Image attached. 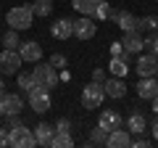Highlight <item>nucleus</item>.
Segmentation results:
<instances>
[{
  "label": "nucleus",
  "instance_id": "nucleus-4",
  "mask_svg": "<svg viewBox=\"0 0 158 148\" xmlns=\"http://www.w3.org/2000/svg\"><path fill=\"white\" fill-rule=\"evenodd\" d=\"M82 106L85 108H100L103 101H106V90H103V82H95L92 80L90 85L82 87V95H79Z\"/></svg>",
  "mask_w": 158,
  "mask_h": 148
},
{
  "label": "nucleus",
  "instance_id": "nucleus-9",
  "mask_svg": "<svg viewBox=\"0 0 158 148\" xmlns=\"http://www.w3.org/2000/svg\"><path fill=\"white\" fill-rule=\"evenodd\" d=\"M98 32V24L92 21V16H79L74 21V37L77 40H92Z\"/></svg>",
  "mask_w": 158,
  "mask_h": 148
},
{
  "label": "nucleus",
  "instance_id": "nucleus-32",
  "mask_svg": "<svg viewBox=\"0 0 158 148\" xmlns=\"http://www.w3.org/2000/svg\"><path fill=\"white\" fill-rule=\"evenodd\" d=\"M132 146H137V148H145V146H150V140H145V137H132Z\"/></svg>",
  "mask_w": 158,
  "mask_h": 148
},
{
  "label": "nucleus",
  "instance_id": "nucleus-28",
  "mask_svg": "<svg viewBox=\"0 0 158 148\" xmlns=\"http://www.w3.org/2000/svg\"><path fill=\"white\" fill-rule=\"evenodd\" d=\"M92 16H95V19H100V21L111 16V8H108V3H106V0H100V3H98V8H95V13H92Z\"/></svg>",
  "mask_w": 158,
  "mask_h": 148
},
{
  "label": "nucleus",
  "instance_id": "nucleus-31",
  "mask_svg": "<svg viewBox=\"0 0 158 148\" xmlns=\"http://www.w3.org/2000/svg\"><path fill=\"white\" fill-rule=\"evenodd\" d=\"M53 127H56V132H69V130H71V124H69V119H58V122H56Z\"/></svg>",
  "mask_w": 158,
  "mask_h": 148
},
{
  "label": "nucleus",
  "instance_id": "nucleus-37",
  "mask_svg": "<svg viewBox=\"0 0 158 148\" xmlns=\"http://www.w3.org/2000/svg\"><path fill=\"white\" fill-rule=\"evenodd\" d=\"M153 111H156V116H158V95L153 98Z\"/></svg>",
  "mask_w": 158,
  "mask_h": 148
},
{
  "label": "nucleus",
  "instance_id": "nucleus-19",
  "mask_svg": "<svg viewBox=\"0 0 158 148\" xmlns=\"http://www.w3.org/2000/svg\"><path fill=\"white\" fill-rule=\"evenodd\" d=\"M145 127H148V122H145V116H142L140 111H135V114L127 119V130L135 132V135H142V132H145Z\"/></svg>",
  "mask_w": 158,
  "mask_h": 148
},
{
  "label": "nucleus",
  "instance_id": "nucleus-36",
  "mask_svg": "<svg viewBox=\"0 0 158 148\" xmlns=\"http://www.w3.org/2000/svg\"><path fill=\"white\" fill-rule=\"evenodd\" d=\"M153 140H156V143H158V119H156V122H153Z\"/></svg>",
  "mask_w": 158,
  "mask_h": 148
},
{
  "label": "nucleus",
  "instance_id": "nucleus-38",
  "mask_svg": "<svg viewBox=\"0 0 158 148\" xmlns=\"http://www.w3.org/2000/svg\"><path fill=\"white\" fill-rule=\"evenodd\" d=\"M6 93V82H3V74H0V95Z\"/></svg>",
  "mask_w": 158,
  "mask_h": 148
},
{
  "label": "nucleus",
  "instance_id": "nucleus-1",
  "mask_svg": "<svg viewBox=\"0 0 158 148\" xmlns=\"http://www.w3.org/2000/svg\"><path fill=\"white\" fill-rule=\"evenodd\" d=\"M8 146H13V148H34L37 146L34 132L29 127H24L21 122H16V116H13V124L8 127Z\"/></svg>",
  "mask_w": 158,
  "mask_h": 148
},
{
  "label": "nucleus",
  "instance_id": "nucleus-20",
  "mask_svg": "<svg viewBox=\"0 0 158 148\" xmlns=\"http://www.w3.org/2000/svg\"><path fill=\"white\" fill-rule=\"evenodd\" d=\"M98 3H100V0H71L74 11H79L82 16H92L95 8H98Z\"/></svg>",
  "mask_w": 158,
  "mask_h": 148
},
{
  "label": "nucleus",
  "instance_id": "nucleus-27",
  "mask_svg": "<svg viewBox=\"0 0 158 148\" xmlns=\"http://www.w3.org/2000/svg\"><path fill=\"white\" fill-rule=\"evenodd\" d=\"M16 80H19V87H21V90H32L34 87V80H32V74H24V72H19L16 74Z\"/></svg>",
  "mask_w": 158,
  "mask_h": 148
},
{
  "label": "nucleus",
  "instance_id": "nucleus-10",
  "mask_svg": "<svg viewBox=\"0 0 158 148\" xmlns=\"http://www.w3.org/2000/svg\"><path fill=\"white\" fill-rule=\"evenodd\" d=\"M113 21H116V27L121 29V32H140V19H137L135 13H129V11L113 13Z\"/></svg>",
  "mask_w": 158,
  "mask_h": 148
},
{
  "label": "nucleus",
  "instance_id": "nucleus-3",
  "mask_svg": "<svg viewBox=\"0 0 158 148\" xmlns=\"http://www.w3.org/2000/svg\"><path fill=\"white\" fill-rule=\"evenodd\" d=\"M32 80H34V85H40V87H45V90H53V87L58 85V72H56V66H53L50 61L48 63H34V69H32Z\"/></svg>",
  "mask_w": 158,
  "mask_h": 148
},
{
  "label": "nucleus",
  "instance_id": "nucleus-17",
  "mask_svg": "<svg viewBox=\"0 0 158 148\" xmlns=\"http://www.w3.org/2000/svg\"><path fill=\"white\" fill-rule=\"evenodd\" d=\"M121 45H124V50H129V53H142V48H145L142 32H124Z\"/></svg>",
  "mask_w": 158,
  "mask_h": 148
},
{
  "label": "nucleus",
  "instance_id": "nucleus-33",
  "mask_svg": "<svg viewBox=\"0 0 158 148\" xmlns=\"http://www.w3.org/2000/svg\"><path fill=\"white\" fill-rule=\"evenodd\" d=\"M111 53L113 56H121V53H124V45H121V42H111Z\"/></svg>",
  "mask_w": 158,
  "mask_h": 148
},
{
  "label": "nucleus",
  "instance_id": "nucleus-26",
  "mask_svg": "<svg viewBox=\"0 0 158 148\" xmlns=\"http://www.w3.org/2000/svg\"><path fill=\"white\" fill-rule=\"evenodd\" d=\"M145 29V32H156L158 29V16H145L140 19V32Z\"/></svg>",
  "mask_w": 158,
  "mask_h": 148
},
{
  "label": "nucleus",
  "instance_id": "nucleus-11",
  "mask_svg": "<svg viewBox=\"0 0 158 148\" xmlns=\"http://www.w3.org/2000/svg\"><path fill=\"white\" fill-rule=\"evenodd\" d=\"M137 95L142 101H153L158 95V80L156 77H140V82H137Z\"/></svg>",
  "mask_w": 158,
  "mask_h": 148
},
{
  "label": "nucleus",
  "instance_id": "nucleus-8",
  "mask_svg": "<svg viewBox=\"0 0 158 148\" xmlns=\"http://www.w3.org/2000/svg\"><path fill=\"white\" fill-rule=\"evenodd\" d=\"M135 72H137V77H156L158 74L156 53H142V56L137 58V63H135Z\"/></svg>",
  "mask_w": 158,
  "mask_h": 148
},
{
  "label": "nucleus",
  "instance_id": "nucleus-35",
  "mask_svg": "<svg viewBox=\"0 0 158 148\" xmlns=\"http://www.w3.org/2000/svg\"><path fill=\"white\" fill-rule=\"evenodd\" d=\"M3 146H8V130L0 127V148H3Z\"/></svg>",
  "mask_w": 158,
  "mask_h": 148
},
{
  "label": "nucleus",
  "instance_id": "nucleus-15",
  "mask_svg": "<svg viewBox=\"0 0 158 148\" xmlns=\"http://www.w3.org/2000/svg\"><path fill=\"white\" fill-rule=\"evenodd\" d=\"M103 90H106V98H124L127 95V85H124V77H111V80L103 85Z\"/></svg>",
  "mask_w": 158,
  "mask_h": 148
},
{
  "label": "nucleus",
  "instance_id": "nucleus-24",
  "mask_svg": "<svg viewBox=\"0 0 158 148\" xmlns=\"http://www.w3.org/2000/svg\"><path fill=\"white\" fill-rule=\"evenodd\" d=\"M111 74H113V77H124V74H127V61H124V58H118V56L111 58Z\"/></svg>",
  "mask_w": 158,
  "mask_h": 148
},
{
  "label": "nucleus",
  "instance_id": "nucleus-12",
  "mask_svg": "<svg viewBox=\"0 0 158 148\" xmlns=\"http://www.w3.org/2000/svg\"><path fill=\"white\" fill-rule=\"evenodd\" d=\"M50 34L56 40H69V37H74V21L71 19H58V21H53Z\"/></svg>",
  "mask_w": 158,
  "mask_h": 148
},
{
  "label": "nucleus",
  "instance_id": "nucleus-22",
  "mask_svg": "<svg viewBox=\"0 0 158 148\" xmlns=\"http://www.w3.org/2000/svg\"><path fill=\"white\" fill-rule=\"evenodd\" d=\"M50 146H53V148H71V146H74L71 132H56L53 140H50Z\"/></svg>",
  "mask_w": 158,
  "mask_h": 148
},
{
  "label": "nucleus",
  "instance_id": "nucleus-13",
  "mask_svg": "<svg viewBox=\"0 0 158 148\" xmlns=\"http://www.w3.org/2000/svg\"><path fill=\"white\" fill-rule=\"evenodd\" d=\"M98 124H100L106 132H113V130H118V127H121V114H118V111H113V108H106V111H100Z\"/></svg>",
  "mask_w": 158,
  "mask_h": 148
},
{
  "label": "nucleus",
  "instance_id": "nucleus-2",
  "mask_svg": "<svg viewBox=\"0 0 158 148\" xmlns=\"http://www.w3.org/2000/svg\"><path fill=\"white\" fill-rule=\"evenodd\" d=\"M32 21H34V13H32V8H29V6H16V8H11V11L6 13L8 29H16V32L29 29V27H32Z\"/></svg>",
  "mask_w": 158,
  "mask_h": 148
},
{
  "label": "nucleus",
  "instance_id": "nucleus-39",
  "mask_svg": "<svg viewBox=\"0 0 158 148\" xmlns=\"http://www.w3.org/2000/svg\"><path fill=\"white\" fill-rule=\"evenodd\" d=\"M153 53H156V58H158V48H156V50H153Z\"/></svg>",
  "mask_w": 158,
  "mask_h": 148
},
{
  "label": "nucleus",
  "instance_id": "nucleus-16",
  "mask_svg": "<svg viewBox=\"0 0 158 148\" xmlns=\"http://www.w3.org/2000/svg\"><path fill=\"white\" fill-rule=\"evenodd\" d=\"M19 53H21V58L24 61H29V63H37L40 58H42V48H40V42H21L19 45Z\"/></svg>",
  "mask_w": 158,
  "mask_h": 148
},
{
  "label": "nucleus",
  "instance_id": "nucleus-29",
  "mask_svg": "<svg viewBox=\"0 0 158 148\" xmlns=\"http://www.w3.org/2000/svg\"><path fill=\"white\" fill-rule=\"evenodd\" d=\"M142 40H145V48L156 50V48H158V29H156V32H150L148 37H142Z\"/></svg>",
  "mask_w": 158,
  "mask_h": 148
},
{
  "label": "nucleus",
  "instance_id": "nucleus-25",
  "mask_svg": "<svg viewBox=\"0 0 158 148\" xmlns=\"http://www.w3.org/2000/svg\"><path fill=\"white\" fill-rule=\"evenodd\" d=\"M106 140H108V132L98 124L95 130H92V135H90V143H92V146H106Z\"/></svg>",
  "mask_w": 158,
  "mask_h": 148
},
{
  "label": "nucleus",
  "instance_id": "nucleus-7",
  "mask_svg": "<svg viewBox=\"0 0 158 148\" xmlns=\"http://www.w3.org/2000/svg\"><path fill=\"white\" fill-rule=\"evenodd\" d=\"M21 108H24V101L16 95V93H3L0 95V114L3 116H19L21 114Z\"/></svg>",
  "mask_w": 158,
  "mask_h": 148
},
{
  "label": "nucleus",
  "instance_id": "nucleus-30",
  "mask_svg": "<svg viewBox=\"0 0 158 148\" xmlns=\"http://www.w3.org/2000/svg\"><path fill=\"white\" fill-rule=\"evenodd\" d=\"M50 63H53V66H58V69H63V66H66V56H63V53H53Z\"/></svg>",
  "mask_w": 158,
  "mask_h": 148
},
{
  "label": "nucleus",
  "instance_id": "nucleus-18",
  "mask_svg": "<svg viewBox=\"0 0 158 148\" xmlns=\"http://www.w3.org/2000/svg\"><path fill=\"white\" fill-rule=\"evenodd\" d=\"M53 135H56V127L48 124V122H40L34 127V140H37V146H50Z\"/></svg>",
  "mask_w": 158,
  "mask_h": 148
},
{
  "label": "nucleus",
  "instance_id": "nucleus-5",
  "mask_svg": "<svg viewBox=\"0 0 158 148\" xmlns=\"http://www.w3.org/2000/svg\"><path fill=\"white\" fill-rule=\"evenodd\" d=\"M29 106L34 108V114H45V111H50L53 101H50V90H45V87L34 85L32 90H29Z\"/></svg>",
  "mask_w": 158,
  "mask_h": 148
},
{
  "label": "nucleus",
  "instance_id": "nucleus-21",
  "mask_svg": "<svg viewBox=\"0 0 158 148\" xmlns=\"http://www.w3.org/2000/svg\"><path fill=\"white\" fill-rule=\"evenodd\" d=\"M29 8H32L34 16L45 19V16H50V13H53V0H37V3H32Z\"/></svg>",
  "mask_w": 158,
  "mask_h": 148
},
{
  "label": "nucleus",
  "instance_id": "nucleus-6",
  "mask_svg": "<svg viewBox=\"0 0 158 148\" xmlns=\"http://www.w3.org/2000/svg\"><path fill=\"white\" fill-rule=\"evenodd\" d=\"M21 63H24L21 53L13 50V48H6V50L0 53V74H19Z\"/></svg>",
  "mask_w": 158,
  "mask_h": 148
},
{
  "label": "nucleus",
  "instance_id": "nucleus-34",
  "mask_svg": "<svg viewBox=\"0 0 158 148\" xmlns=\"http://www.w3.org/2000/svg\"><path fill=\"white\" fill-rule=\"evenodd\" d=\"M92 80H95V82H103V80H106V72H103V69H95V72H92Z\"/></svg>",
  "mask_w": 158,
  "mask_h": 148
},
{
  "label": "nucleus",
  "instance_id": "nucleus-40",
  "mask_svg": "<svg viewBox=\"0 0 158 148\" xmlns=\"http://www.w3.org/2000/svg\"><path fill=\"white\" fill-rule=\"evenodd\" d=\"M156 77H158V74H156Z\"/></svg>",
  "mask_w": 158,
  "mask_h": 148
},
{
  "label": "nucleus",
  "instance_id": "nucleus-14",
  "mask_svg": "<svg viewBox=\"0 0 158 148\" xmlns=\"http://www.w3.org/2000/svg\"><path fill=\"white\" fill-rule=\"evenodd\" d=\"M108 148H127L132 146V137H129V130H124V127H118V130L108 132V140H106Z\"/></svg>",
  "mask_w": 158,
  "mask_h": 148
},
{
  "label": "nucleus",
  "instance_id": "nucleus-23",
  "mask_svg": "<svg viewBox=\"0 0 158 148\" xmlns=\"http://www.w3.org/2000/svg\"><path fill=\"white\" fill-rule=\"evenodd\" d=\"M0 42H3L6 48H13V50H19V45H21L16 29H8V34H6V37H0Z\"/></svg>",
  "mask_w": 158,
  "mask_h": 148
}]
</instances>
